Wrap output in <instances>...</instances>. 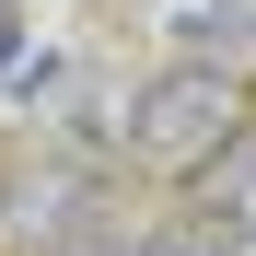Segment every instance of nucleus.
<instances>
[{
	"label": "nucleus",
	"mask_w": 256,
	"mask_h": 256,
	"mask_svg": "<svg viewBox=\"0 0 256 256\" xmlns=\"http://www.w3.org/2000/svg\"><path fill=\"white\" fill-rule=\"evenodd\" d=\"M244 140V82H233V58H175V70H152L140 94H128V116H116V152L128 163H152V175H210Z\"/></svg>",
	"instance_id": "nucleus-1"
},
{
	"label": "nucleus",
	"mask_w": 256,
	"mask_h": 256,
	"mask_svg": "<svg viewBox=\"0 0 256 256\" xmlns=\"http://www.w3.org/2000/svg\"><path fill=\"white\" fill-rule=\"evenodd\" d=\"M105 210V175L82 152H24L0 175V244L12 256H70V233Z\"/></svg>",
	"instance_id": "nucleus-2"
},
{
	"label": "nucleus",
	"mask_w": 256,
	"mask_h": 256,
	"mask_svg": "<svg viewBox=\"0 0 256 256\" xmlns=\"http://www.w3.org/2000/svg\"><path fill=\"white\" fill-rule=\"evenodd\" d=\"M12 70H24V12H0V94H12Z\"/></svg>",
	"instance_id": "nucleus-6"
},
{
	"label": "nucleus",
	"mask_w": 256,
	"mask_h": 256,
	"mask_svg": "<svg viewBox=\"0 0 256 256\" xmlns=\"http://www.w3.org/2000/svg\"><path fill=\"white\" fill-rule=\"evenodd\" d=\"M186 210H198V233L222 244V256H244V244H256V128L210 163V175H186Z\"/></svg>",
	"instance_id": "nucleus-3"
},
{
	"label": "nucleus",
	"mask_w": 256,
	"mask_h": 256,
	"mask_svg": "<svg viewBox=\"0 0 256 256\" xmlns=\"http://www.w3.org/2000/svg\"><path fill=\"white\" fill-rule=\"evenodd\" d=\"M116 256H222V244H210V233H198V222H163V233H128V244H116Z\"/></svg>",
	"instance_id": "nucleus-5"
},
{
	"label": "nucleus",
	"mask_w": 256,
	"mask_h": 256,
	"mask_svg": "<svg viewBox=\"0 0 256 256\" xmlns=\"http://www.w3.org/2000/svg\"><path fill=\"white\" fill-rule=\"evenodd\" d=\"M152 24L175 35L186 58H233L244 35H256V0H152Z\"/></svg>",
	"instance_id": "nucleus-4"
}]
</instances>
